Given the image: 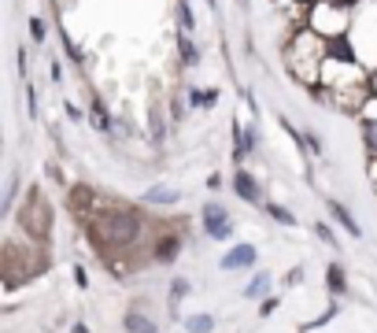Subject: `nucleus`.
I'll return each instance as SVG.
<instances>
[{"label": "nucleus", "mask_w": 377, "mask_h": 333, "mask_svg": "<svg viewBox=\"0 0 377 333\" xmlns=\"http://www.w3.org/2000/svg\"><path fill=\"white\" fill-rule=\"evenodd\" d=\"M329 211L336 215V219H341V226H344V229H352V234H355V237L362 234V229H359V222L352 219V215H348V208H344V204H341V200H329Z\"/></svg>", "instance_id": "8"}, {"label": "nucleus", "mask_w": 377, "mask_h": 333, "mask_svg": "<svg viewBox=\"0 0 377 333\" xmlns=\"http://www.w3.org/2000/svg\"><path fill=\"white\" fill-rule=\"evenodd\" d=\"M126 330H129V333H159L152 318H145L141 311H129V315H126Z\"/></svg>", "instance_id": "6"}, {"label": "nucleus", "mask_w": 377, "mask_h": 333, "mask_svg": "<svg viewBox=\"0 0 377 333\" xmlns=\"http://www.w3.org/2000/svg\"><path fill=\"white\" fill-rule=\"evenodd\" d=\"M255 245H237V248H229L226 252V260H222V271H244V267H252L255 263Z\"/></svg>", "instance_id": "3"}, {"label": "nucleus", "mask_w": 377, "mask_h": 333, "mask_svg": "<svg viewBox=\"0 0 377 333\" xmlns=\"http://www.w3.org/2000/svg\"><path fill=\"white\" fill-rule=\"evenodd\" d=\"M367 141H370V148L377 152V122H374V126H370V130H367Z\"/></svg>", "instance_id": "19"}, {"label": "nucleus", "mask_w": 377, "mask_h": 333, "mask_svg": "<svg viewBox=\"0 0 377 333\" xmlns=\"http://www.w3.org/2000/svg\"><path fill=\"white\" fill-rule=\"evenodd\" d=\"M74 281H78V289H85V285H89V278H85L82 267H74Z\"/></svg>", "instance_id": "18"}, {"label": "nucleus", "mask_w": 377, "mask_h": 333, "mask_svg": "<svg viewBox=\"0 0 377 333\" xmlns=\"http://www.w3.org/2000/svg\"><path fill=\"white\" fill-rule=\"evenodd\" d=\"M178 248H181V237H163L159 245H155V263H171L174 255H178Z\"/></svg>", "instance_id": "5"}, {"label": "nucleus", "mask_w": 377, "mask_h": 333, "mask_svg": "<svg viewBox=\"0 0 377 333\" xmlns=\"http://www.w3.org/2000/svg\"><path fill=\"white\" fill-rule=\"evenodd\" d=\"M204 229L215 241H226L233 234V222H229V215H226L222 204H207V208H204Z\"/></svg>", "instance_id": "2"}, {"label": "nucleus", "mask_w": 377, "mask_h": 333, "mask_svg": "<svg viewBox=\"0 0 377 333\" xmlns=\"http://www.w3.org/2000/svg\"><path fill=\"white\" fill-rule=\"evenodd\" d=\"M304 141H307V148H311V152H322V145H318V137H315V134H307Z\"/></svg>", "instance_id": "20"}, {"label": "nucleus", "mask_w": 377, "mask_h": 333, "mask_svg": "<svg viewBox=\"0 0 377 333\" xmlns=\"http://www.w3.org/2000/svg\"><path fill=\"white\" fill-rule=\"evenodd\" d=\"M71 333H89V326H85V323H78V326H74Z\"/></svg>", "instance_id": "23"}, {"label": "nucleus", "mask_w": 377, "mask_h": 333, "mask_svg": "<svg viewBox=\"0 0 377 333\" xmlns=\"http://www.w3.org/2000/svg\"><path fill=\"white\" fill-rule=\"evenodd\" d=\"M30 30H34V37H37V41H41V37H45V27H41V22H37V19L30 22Z\"/></svg>", "instance_id": "22"}, {"label": "nucleus", "mask_w": 377, "mask_h": 333, "mask_svg": "<svg viewBox=\"0 0 377 333\" xmlns=\"http://www.w3.org/2000/svg\"><path fill=\"white\" fill-rule=\"evenodd\" d=\"M274 311H278V300H263V318L274 315Z\"/></svg>", "instance_id": "21"}, {"label": "nucleus", "mask_w": 377, "mask_h": 333, "mask_svg": "<svg viewBox=\"0 0 377 333\" xmlns=\"http://www.w3.org/2000/svg\"><path fill=\"white\" fill-rule=\"evenodd\" d=\"M178 52H181V59H185L189 67H192V63L200 59V56H197V48H192V41H185V37H181V41H178Z\"/></svg>", "instance_id": "14"}, {"label": "nucleus", "mask_w": 377, "mask_h": 333, "mask_svg": "<svg viewBox=\"0 0 377 333\" xmlns=\"http://www.w3.org/2000/svg\"><path fill=\"white\" fill-rule=\"evenodd\" d=\"M315 234H318L322 241H326V245H336V234H333V229H329L326 222H315Z\"/></svg>", "instance_id": "16"}, {"label": "nucleus", "mask_w": 377, "mask_h": 333, "mask_svg": "<svg viewBox=\"0 0 377 333\" xmlns=\"http://www.w3.org/2000/svg\"><path fill=\"white\" fill-rule=\"evenodd\" d=\"M207 4H215V0H207Z\"/></svg>", "instance_id": "25"}, {"label": "nucleus", "mask_w": 377, "mask_h": 333, "mask_svg": "<svg viewBox=\"0 0 377 333\" xmlns=\"http://www.w3.org/2000/svg\"><path fill=\"white\" fill-rule=\"evenodd\" d=\"M197 22H192V11H189V0H181V30H192Z\"/></svg>", "instance_id": "17"}, {"label": "nucleus", "mask_w": 377, "mask_h": 333, "mask_svg": "<svg viewBox=\"0 0 377 333\" xmlns=\"http://www.w3.org/2000/svg\"><path fill=\"white\" fill-rule=\"evenodd\" d=\"M296 4H311V0H296Z\"/></svg>", "instance_id": "24"}, {"label": "nucleus", "mask_w": 377, "mask_h": 333, "mask_svg": "<svg viewBox=\"0 0 377 333\" xmlns=\"http://www.w3.org/2000/svg\"><path fill=\"white\" fill-rule=\"evenodd\" d=\"M266 211L274 215L278 222H285V226H292V222H296V215H292V211H285V208H278V204H266Z\"/></svg>", "instance_id": "15"}, {"label": "nucleus", "mask_w": 377, "mask_h": 333, "mask_svg": "<svg viewBox=\"0 0 377 333\" xmlns=\"http://www.w3.org/2000/svg\"><path fill=\"white\" fill-rule=\"evenodd\" d=\"M326 52H329L333 59H341V63H355V52H352V45H348L344 37H336V41H329V45H326Z\"/></svg>", "instance_id": "7"}, {"label": "nucleus", "mask_w": 377, "mask_h": 333, "mask_svg": "<svg viewBox=\"0 0 377 333\" xmlns=\"http://www.w3.org/2000/svg\"><path fill=\"white\" fill-rule=\"evenodd\" d=\"M104 229H108L111 241H119V245H129V241H137L141 222H137V215H129V211H111L108 219H104Z\"/></svg>", "instance_id": "1"}, {"label": "nucleus", "mask_w": 377, "mask_h": 333, "mask_svg": "<svg viewBox=\"0 0 377 333\" xmlns=\"http://www.w3.org/2000/svg\"><path fill=\"white\" fill-rule=\"evenodd\" d=\"M185 297H189V281L185 278H174L171 281V304L178 307V300H185Z\"/></svg>", "instance_id": "13"}, {"label": "nucleus", "mask_w": 377, "mask_h": 333, "mask_svg": "<svg viewBox=\"0 0 377 333\" xmlns=\"http://www.w3.org/2000/svg\"><path fill=\"white\" fill-rule=\"evenodd\" d=\"M326 278H329V289H333V292H344V289H348V285H344V271H341V263H329Z\"/></svg>", "instance_id": "11"}, {"label": "nucleus", "mask_w": 377, "mask_h": 333, "mask_svg": "<svg viewBox=\"0 0 377 333\" xmlns=\"http://www.w3.org/2000/svg\"><path fill=\"white\" fill-rule=\"evenodd\" d=\"M185 330L189 333H211L215 330V318L211 315H189L185 318Z\"/></svg>", "instance_id": "9"}, {"label": "nucleus", "mask_w": 377, "mask_h": 333, "mask_svg": "<svg viewBox=\"0 0 377 333\" xmlns=\"http://www.w3.org/2000/svg\"><path fill=\"white\" fill-rule=\"evenodd\" d=\"M233 189H237V197L248 200V204H259V197H263V189H259V182L248 171H233Z\"/></svg>", "instance_id": "4"}, {"label": "nucleus", "mask_w": 377, "mask_h": 333, "mask_svg": "<svg viewBox=\"0 0 377 333\" xmlns=\"http://www.w3.org/2000/svg\"><path fill=\"white\" fill-rule=\"evenodd\" d=\"M266 289H270V278H266V274H259V278L252 281V285L244 289V297H248V300H259V297H263Z\"/></svg>", "instance_id": "12"}, {"label": "nucleus", "mask_w": 377, "mask_h": 333, "mask_svg": "<svg viewBox=\"0 0 377 333\" xmlns=\"http://www.w3.org/2000/svg\"><path fill=\"white\" fill-rule=\"evenodd\" d=\"M145 200H148V204H174V200H178V189L155 185V189H148V193H145Z\"/></svg>", "instance_id": "10"}]
</instances>
